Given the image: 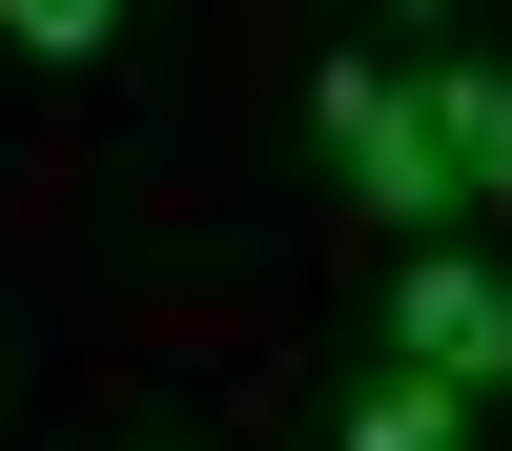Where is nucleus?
I'll return each mask as SVG.
<instances>
[{
  "label": "nucleus",
  "instance_id": "f257e3e1",
  "mask_svg": "<svg viewBox=\"0 0 512 451\" xmlns=\"http://www.w3.org/2000/svg\"><path fill=\"white\" fill-rule=\"evenodd\" d=\"M308 144H328V185H349L390 246H451V226H472V185H451V123H431V62H369V41H328V62H308Z\"/></svg>",
  "mask_w": 512,
  "mask_h": 451
},
{
  "label": "nucleus",
  "instance_id": "f03ea898",
  "mask_svg": "<svg viewBox=\"0 0 512 451\" xmlns=\"http://www.w3.org/2000/svg\"><path fill=\"white\" fill-rule=\"evenodd\" d=\"M369 349H390V369H451V390H512V267H492V246L472 226H451V246H390V308H369Z\"/></svg>",
  "mask_w": 512,
  "mask_h": 451
},
{
  "label": "nucleus",
  "instance_id": "7ed1b4c3",
  "mask_svg": "<svg viewBox=\"0 0 512 451\" xmlns=\"http://www.w3.org/2000/svg\"><path fill=\"white\" fill-rule=\"evenodd\" d=\"M328 451H472V390H451V369H390V349H369L349 390H328Z\"/></svg>",
  "mask_w": 512,
  "mask_h": 451
},
{
  "label": "nucleus",
  "instance_id": "20e7f679",
  "mask_svg": "<svg viewBox=\"0 0 512 451\" xmlns=\"http://www.w3.org/2000/svg\"><path fill=\"white\" fill-rule=\"evenodd\" d=\"M431 123H451V185H472V226H512V62H431Z\"/></svg>",
  "mask_w": 512,
  "mask_h": 451
},
{
  "label": "nucleus",
  "instance_id": "39448f33",
  "mask_svg": "<svg viewBox=\"0 0 512 451\" xmlns=\"http://www.w3.org/2000/svg\"><path fill=\"white\" fill-rule=\"evenodd\" d=\"M0 41H21L41 82H82V62H123V0H0Z\"/></svg>",
  "mask_w": 512,
  "mask_h": 451
},
{
  "label": "nucleus",
  "instance_id": "423d86ee",
  "mask_svg": "<svg viewBox=\"0 0 512 451\" xmlns=\"http://www.w3.org/2000/svg\"><path fill=\"white\" fill-rule=\"evenodd\" d=\"M390 21H451V0H390Z\"/></svg>",
  "mask_w": 512,
  "mask_h": 451
},
{
  "label": "nucleus",
  "instance_id": "0eeeda50",
  "mask_svg": "<svg viewBox=\"0 0 512 451\" xmlns=\"http://www.w3.org/2000/svg\"><path fill=\"white\" fill-rule=\"evenodd\" d=\"M144 451H205V431H144Z\"/></svg>",
  "mask_w": 512,
  "mask_h": 451
}]
</instances>
